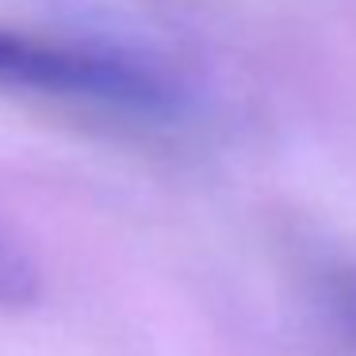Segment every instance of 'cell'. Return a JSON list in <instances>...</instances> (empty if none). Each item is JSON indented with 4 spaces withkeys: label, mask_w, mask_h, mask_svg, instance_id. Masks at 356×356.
Masks as SVG:
<instances>
[{
    "label": "cell",
    "mask_w": 356,
    "mask_h": 356,
    "mask_svg": "<svg viewBox=\"0 0 356 356\" xmlns=\"http://www.w3.org/2000/svg\"><path fill=\"white\" fill-rule=\"evenodd\" d=\"M345 314L353 318V325H356V284H348V291H345Z\"/></svg>",
    "instance_id": "obj_3"
},
{
    "label": "cell",
    "mask_w": 356,
    "mask_h": 356,
    "mask_svg": "<svg viewBox=\"0 0 356 356\" xmlns=\"http://www.w3.org/2000/svg\"><path fill=\"white\" fill-rule=\"evenodd\" d=\"M0 88L115 111L131 119H180L188 85L161 58L100 39H47L0 27Z\"/></svg>",
    "instance_id": "obj_1"
},
{
    "label": "cell",
    "mask_w": 356,
    "mask_h": 356,
    "mask_svg": "<svg viewBox=\"0 0 356 356\" xmlns=\"http://www.w3.org/2000/svg\"><path fill=\"white\" fill-rule=\"evenodd\" d=\"M39 295V264L24 241L0 222V310H16Z\"/></svg>",
    "instance_id": "obj_2"
}]
</instances>
